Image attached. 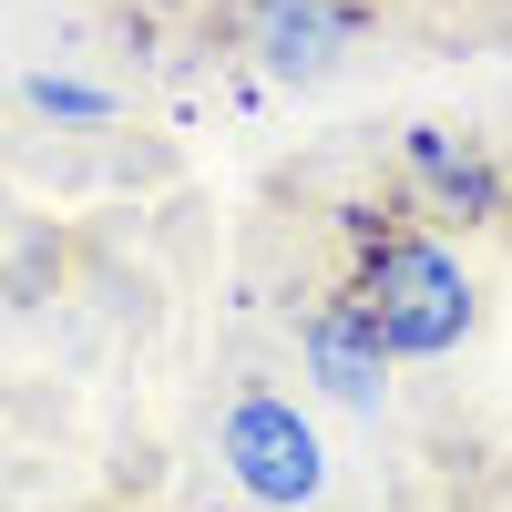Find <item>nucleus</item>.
Masks as SVG:
<instances>
[{
	"label": "nucleus",
	"mask_w": 512,
	"mask_h": 512,
	"mask_svg": "<svg viewBox=\"0 0 512 512\" xmlns=\"http://www.w3.org/2000/svg\"><path fill=\"white\" fill-rule=\"evenodd\" d=\"M21 93L52 113V123H103V113H113V93H103V82H72V72H31Z\"/></svg>",
	"instance_id": "nucleus-6"
},
{
	"label": "nucleus",
	"mask_w": 512,
	"mask_h": 512,
	"mask_svg": "<svg viewBox=\"0 0 512 512\" xmlns=\"http://www.w3.org/2000/svg\"><path fill=\"white\" fill-rule=\"evenodd\" d=\"M349 297L379 318V338L400 359H451L472 338V318H482L472 267L420 216H349Z\"/></svg>",
	"instance_id": "nucleus-1"
},
{
	"label": "nucleus",
	"mask_w": 512,
	"mask_h": 512,
	"mask_svg": "<svg viewBox=\"0 0 512 512\" xmlns=\"http://www.w3.org/2000/svg\"><path fill=\"white\" fill-rule=\"evenodd\" d=\"M226 31L267 82H328L369 31V0H226Z\"/></svg>",
	"instance_id": "nucleus-3"
},
{
	"label": "nucleus",
	"mask_w": 512,
	"mask_h": 512,
	"mask_svg": "<svg viewBox=\"0 0 512 512\" xmlns=\"http://www.w3.org/2000/svg\"><path fill=\"white\" fill-rule=\"evenodd\" d=\"M216 461L236 472L246 502H267V512H308L328 492V451H318V420L277 400V390H246L226 410V431H216Z\"/></svg>",
	"instance_id": "nucleus-2"
},
{
	"label": "nucleus",
	"mask_w": 512,
	"mask_h": 512,
	"mask_svg": "<svg viewBox=\"0 0 512 512\" xmlns=\"http://www.w3.org/2000/svg\"><path fill=\"white\" fill-rule=\"evenodd\" d=\"M297 359H308V379H318L338 410H379V400H390V369H400V349L379 338V318L359 308L349 287L318 297V308L297 318Z\"/></svg>",
	"instance_id": "nucleus-5"
},
{
	"label": "nucleus",
	"mask_w": 512,
	"mask_h": 512,
	"mask_svg": "<svg viewBox=\"0 0 512 512\" xmlns=\"http://www.w3.org/2000/svg\"><path fill=\"white\" fill-rule=\"evenodd\" d=\"M144 11H164V0H144Z\"/></svg>",
	"instance_id": "nucleus-7"
},
{
	"label": "nucleus",
	"mask_w": 512,
	"mask_h": 512,
	"mask_svg": "<svg viewBox=\"0 0 512 512\" xmlns=\"http://www.w3.org/2000/svg\"><path fill=\"white\" fill-rule=\"evenodd\" d=\"M400 205H410L420 226H441V236H472V226H492L502 205H512V185H502V164L472 134H451V123H410V134H400Z\"/></svg>",
	"instance_id": "nucleus-4"
}]
</instances>
